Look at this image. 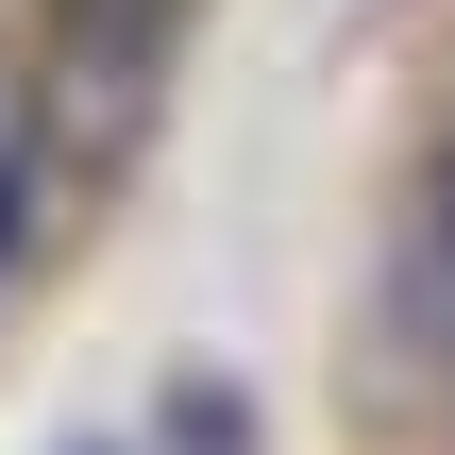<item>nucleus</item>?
I'll use <instances>...</instances> for the list:
<instances>
[{
	"mask_svg": "<svg viewBox=\"0 0 455 455\" xmlns=\"http://www.w3.org/2000/svg\"><path fill=\"white\" fill-rule=\"evenodd\" d=\"M439 270H455V152H439Z\"/></svg>",
	"mask_w": 455,
	"mask_h": 455,
	"instance_id": "obj_1",
	"label": "nucleus"
},
{
	"mask_svg": "<svg viewBox=\"0 0 455 455\" xmlns=\"http://www.w3.org/2000/svg\"><path fill=\"white\" fill-rule=\"evenodd\" d=\"M0 236H17V152H0Z\"/></svg>",
	"mask_w": 455,
	"mask_h": 455,
	"instance_id": "obj_2",
	"label": "nucleus"
}]
</instances>
